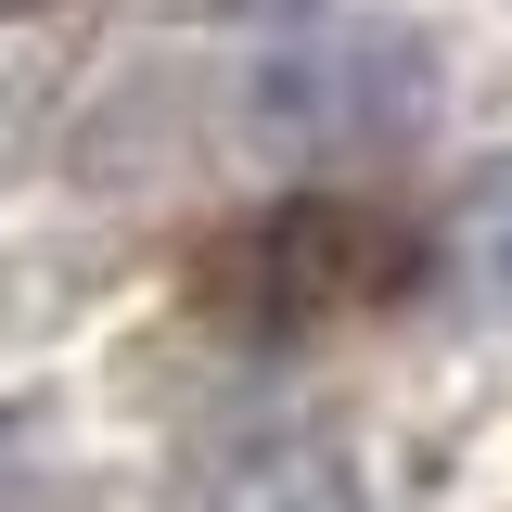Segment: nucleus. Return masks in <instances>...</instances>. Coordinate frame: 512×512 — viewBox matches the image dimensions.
<instances>
[{
  "label": "nucleus",
  "mask_w": 512,
  "mask_h": 512,
  "mask_svg": "<svg viewBox=\"0 0 512 512\" xmlns=\"http://www.w3.org/2000/svg\"><path fill=\"white\" fill-rule=\"evenodd\" d=\"M410 282H423V231H397L384 205H346V192H295L205 256V308L231 333H308V320L384 308Z\"/></svg>",
  "instance_id": "1"
},
{
  "label": "nucleus",
  "mask_w": 512,
  "mask_h": 512,
  "mask_svg": "<svg viewBox=\"0 0 512 512\" xmlns=\"http://www.w3.org/2000/svg\"><path fill=\"white\" fill-rule=\"evenodd\" d=\"M423 103H436V52L384 13H333L244 77V128L269 154H384L423 128Z\"/></svg>",
  "instance_id": "2"
},
{
  "label": "nucleus",
  "mask_w": 512,
  "mask_h": 512,
  "mask_svg": "<svg viewBox=\"0 0 512 512\" xmlns=\"http://www.w3.org/2000/svg\"><path fill=\"white\" fill-rule=\"evenodd\" d=\"M423 269H448V282L474 295V320L512 308V154H487L474 180L448 192V218L423 231Z\"/></svg>",
  "instance_id": "3"
},
{
  "label": "nucleus",
  "mask_w": 512,
  "mask_h": 512,
  "mask_svg": "<svg viewBox=\"0 0 512 512\" xmlns=\"http://www.w3.org/2000/svg\"><path fill=\"white\" fill-rule=\"evenodd\" d=\"M0 13H26V0H0Z\"/></svg>",
  "instance_id": "4"
}]
</instances>
